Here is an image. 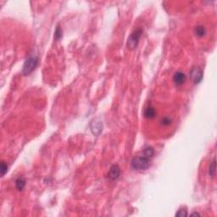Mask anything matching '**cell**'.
I'll return each mask as SVG.
<instances>
[{
	"label": "cell",
	"mask_w": 217,
	"mask_h": 217,
	"mask_svg": "<svg viewBox=\"0 0 217 217\" xmlns=\"http://www.w3.org/2000/svg\"><path fill=\"white\" fill-rule=\"evenodd\" d=\"M131 165L132 169L135 170H147L151 166V158L148 157L143 153L142 155H137L133 158Z\"/></svg>",
	"instance_id": "6da1fadb"
},
{
	"label": "cell",
	"mask_w": 217,
	"mask_h": 217,
	"mask_svg": "<svg viewBox=\"0 0 217 217\" xmlns=\"http://www.w3.org/2000/svg\"><path fill=\"white\" fill-rule=\"evenodd\" d=\"M191 215H200V214L198 212H194L192 213V214H191Z\"/></svg>",
	"instance_id": "e0dca14e"
},
{
	"label": "cell",
	"mask_w": 217,
	"mask_h": 217,
	"mask_svg": "<svg viewBox=\"0 0 217 217\" xmlns=\"http://www.w3.org/2000/svg\"><path fill=\"white\" fill-rule=\"evenodd\" d=\"M143 154H145L146 156H148L149 158H153V154H154V150L152 147H147L146 149H144L143 150Z\"/></svg>",
	"instance_id": "7c38bea8"
},
{
	"label": "cell",
	"mask_w": 217,
	"mask_h": 217,
	"mask_svg": "<svg viewBox=\"0 0 217 217\" xmlns=\"http://www.w3.org/2000/svg\"><path fill=\"white\" fill-rule=\"evenodd\" d=\"M156 115L155 110L152 106H149L144 111V116L148 119H153V117Z\"/></svg>",
	"instance_id": "ba28073f"
},
{
	"label": "cell",
	"mask_w": 217,
	"mask_h": 217,
	"mask_svg": "<svg viewBox=\"0 0 217 217\" xmlns=\"http://www.w3.org/2000/svg\"><path fill=\"white\" fill-rule=\"evenodd\" d=\"M209 174L212 177L215 176V174H216V160H215V158H214L213 161L210 163V166L209 168Z\"/></svg>",
	"instance_id": "9c48e42d"
},
{
	"label": "cell",
	"mask_w": 217,
	"mask_h": 217,
	"mask_svg": "<svg viewBox=\"0 0 217 217\" xmlns=\"http://www.w3.org/2000/svg\"><path fill=\"white\" fill-rule=\"evenodd\" d=\"M0 171H1V176H4L7 173V171H8V166H7V164H6L5 162L4 161L1 162V168H0Z\"/></svg>",
	"instance_id": "5bb4252c"
},
{
	"label": "cell",
	"mask_w": 217,
	"mask_h": 217,
	"mask_svg": "<svg viewBox=\"0 0 217 217\" xmlns=\"http://www.w3.org/2000/svg\"><path fill=\"white\" fill-rule=\"evenodd\" d=\"M91 131L95 136H98L103 131V123L99 119L94 120L90 124Z\"/></svg>",
	"instance_id": "5b68a950"
},
{
	"label": "cell",
	"mask_w": 217,
	"mask_h": 217,
	"mask_svg": "<svg viewBox=\"0 0 217 217\" xmlns=\"http://www.w3.org/2000/svg\"><path fill=\"white\" fill-rule=\"evenodd\" d=\"M203 71L199 67H193L190 71V77L195 84H199L203 80Z\"/></svg>",
	"instance_id": "277c9868"
},
{
	"label": "cell",
	"mask_w": 217,
	"mask_h": 217,
	"mask_svg": "<svg viewBox=\"0 0 217 217\" xmlns=\"http://www.w3.org/2000/svg\"><path fill=\"white\" fill-rule=\"evenodd\" d=\"M120 176V168L118 165H113L110 168V170L108 172V178L111 181H115L119 178Z\"/></svg>",
	"instance_id": "8992f818"
},
{
	"label": "cell",
	"mask_w": 217,
	"mask_h": 217,
	"mask_svg": "<svg viewBox=\"0 0 217 217\" xmlns=\"http://www.w3.org/2000/svg\"><path fill=\"white\" fill-rule=\"evenodd\" d=\"M176 216L184 217L187 216V211L186 209H180L176 213Z\"/></svg>",
	"instance_id": "9a60e30c"
},
{
	"label": "cell",
	"mask_w": 217,
	"mask_h": 217,
	"mask_svg": "<svg viewBox=\"0 0 217 217\" xmlns=\"http://www.w3.org/2000/svg\"><path fill=\"white\" fill-rule=\"evenodd\" d=\"M194 33L199 38H203L206 34V29L204 26H197L194 29Z\"/></svg>",
	"instance_id": "30bf717a"
},
{
	"label": "cell",
	"mask_w": 217,
	"mask_h": 217,
	"mask_svg": "<svg viewBox=\"0 0 217 217\" xmlns=\"http://www.w3.org/2000/svg\"><path fill=\"white\" fill-rule=\"evenodd\" d=\"M62 33H63V31H62L61 27L60 26H58L57 28H56L55 31H54V39H55L56 41L60 40L62 38Z\"/></svg>",
	"instance_id": "4fadbf2b"
},
{
	"label": "cell",
	"mask_w": 217,
	"mask_h": 217,
	"mask_svg": "<svg viewBox=\"0 0 217 217\" xmlns=\"http://www.w3.org/2000/svg\"><path fill=\"white\" fill-rule=\"evenodd\" d=\"M161 124L163 126H165V127L170 126V124H171V119H170L169 117H164L161 120Z\"/></svg>",
	"instance_id": "2e32d148"
},
{
	"label": "cell",
	"mask_w": 217,
	"mask_h": 217,
	"mask_svg": "<svg viewBox=\"0 0 217 217\" xmlns=\"http://www.w3.org/2000/svg\"><path fill=\"white\" fill-rule=\"evenodd\" d=\"M38 63V59L35 56H31L28 59H26L25 63L23 64L22 73L25 76H28L34 71Z\"/></svg>",
	"instance_id": "7a4b0ae2"
},
{
	"label": "cell",
	"mask_w": 217,
	"mask_h": 217,
	"mask_svg": "<svg viewBox=\"0 0 217 217\" xmlns=\"http://www.w3.org/2000/svg\"><path fill=\"white\" fill-rule=\"evenodd\" d=\"M15 186L19 191H22L24 189V187L26 186V180L22 177H19V178L15 181Z\"/></svg>",
	"instance_id": "8fae6325"
},
{
	"label": "cell",
	"mask_w": 217,
	"mask_h": 217,
	"mask_svg": "<svg viewBox=\"0 0 217 217\" xmlns=\"http://www.w3.org/2000/svg\"><path fill=\"white\" fill-rule=\"evenodd\" d=\"M186 81V75L185 73L182 71H176L174 73L173 75V81L176 86H181L182 85L183 83Z\"/></svg>",
	"instance_id": "52a82bcc"
},
{
	"label": "cell",
	"mask_w": 217,
	"mask_h": 217,
	"mask_svg": "<svg viewBox=\"0 0 217 217\" xmlns=\"http://www.w3.org/2000/svg\"><path fill=\"white\" fill-rule=\"evenodd\" d=\"M143 33V30L141 28H138L135 30L133 32H132V34L130 35V37L127 39V46L129 49L133 50L135 49L138 44V42L140 40L141 36Z\"/></svg>",
	"instance_id": "3957f363"
}]
</instances>
